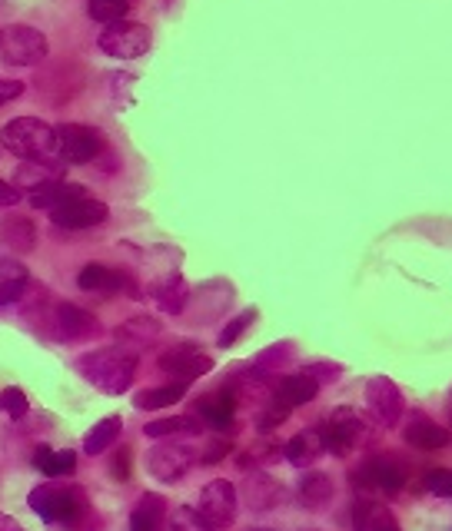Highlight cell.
I'll return each mask as SVG.
<instances>
[{
	"label": "cell",
	"mask_w": 452,
	"mask_h": 531,
	"mask_svg": "<svg viewBox=\"0 0 452 531\" xmlns=\"http://www.w3.org/2000/svg\"><path fill=\"white\" fill-rule=\"evenodd\" d=\"M27 502L40 522L67 531H80L90 515V498L84 488L74 482H60V478H50V482L37 485Z\"/></svg>",
	"instance_id": "cell-1"
},
{
	"label": "cell",
	"mask_w": 452,
	"mask_h": 531,
	"mask_svg": "<svg viewBox=\"0 0 452 531\" xmlns=\"http://www.w3.org/2000/svg\"><path fill=\"white\" fill-rule=\"evenodd\" d=\"M77 372L104 395H123L137 376V356L123 346H104L80 356Z\"/></svg>",
	"instance_id": "cell-2"
},
{
	"label": "cell",
	"mask_w": 452,
	"mask_h": 531,
	"mask_svg": "<svg viewBox=\"0 0 452 531\" xmlns=\"http://www.w3.org/2000/svg\"><path fill=\"white\" fill-rule=\"evenodd\" d=\"M323 432V445H326V455H336V458H346L359 452L363 445L373 442V422L366 419V412L353 409V405H339L330 415H326V422L320 425Z\"/></svg>",
	"instance_id": "cell-3"
},
{
	"label": "cell",
	"mask_w": 452,
	"mask_h": 531,
	"mask_svg": "<svg viewBox=\"0 0 452 531\" xmlns=\"http://www.w3.org/2000/svg\"><path fill=\"white\" fill-rule=\"evenodd\" d=\"M0 147L20 160H57L54 150V127H47L37 117H17L0 130Z\"/></svg>",
	"instance_id": "cell-4"
},
{
	"label": "cell",
	"mask_w": 452,
	"mask_h": 531,
	"mask_svg": "<svg viewBox=\"0 0 452 531\" xmlns=\"http://www.w3.org/2000/svg\"><path fill=\"white\" fill-rule=\"evenodd\" d=\"M50 54L47 37L30 24L0 27V60L7 67H37Z\"/></svg>",
	"instance_id": "cell-5"
},
{
	"label": "cell",
	"mask_w": 452,
	"mask_h": 531,
	"mask_svg": "<svg viewBox=\"0 0 452 531\" xmlns=\"http://www.w3.org/2000/svg\"><path fill=\"white\" fill-rule=\"evenodd\" d=\"M150 44L153 34L140 20H117V24H107L97 34V47L113 60H140L150 50Z\"/></svg>",
	"instance_id": "cell-6"
},
{
	"label": "cell",
	"mask_w": 452,
	"mask_h": 531,
	"mask_svg": "<svg viewBox=\"0 0 452 531\" xmlns=\"http://www.w3.org/2000/svg\"><path fill=\"white\" fill-rule=\"evenodd\" d=\"M353 485L363 488V492L396 495L406 488V465L393 455H366L353 468Z\"/></svg>",
	"instance_id": "cell-7"
},
{
	"label": "cell",
	"mask_w": 452,
	"mask_h": 531,
	"mask_svg": "<svg viewBox=\"0 0 452 531\" xmlns=\"http://www.w3.org/2000/svg\"><path fill=\"white\" fill-rule=\"evenodd\" d=\"M54 150L57 160L87 166L104 150V137L87 123H60V127H54Z\"/></svg>",
	"instance_id": "cell-8"
},
{
	"label": "cell",
	"mask_w": 452,
	"mask_h": 531,
	"mask_svg": "<svg viewBox=\"0 0 452 531\" xmlns=\"http://www.w3.org/2000/svg\"><path fill=\"white\" fill-rule=\"evenodd\" d=\"M197 462H200V452L193 449V445L180 442V439H160V445H153V449L147 452L150 475L160 478L163 485L180 482V478L187 475Z\"/></svg>",
	"instance_id": "cell-9"
},
{
	"label": "cell",
	"mask_w": 452,
	"mask_h": 531,
	"mask_svg": "<svg viewBox=\"0 0 452 531\" xmlns=\"http://www.w3.org/2000/svg\"><path fill=\"white\" fill-rule=\"evenodd\" d=\"M157 366L163 376H170V382H197L203 376H210L213 372V356H207L197 342H177V346H170L163 356L157 359Z\"/></svg>",
	"instance_id": "cell-10"
},
{
	"label": "cell",
	"mask_w": 452,
	"mask_h": 531,
	"mask_svg": "<svg viewBox=\"0 0 452 531\" xmlns=\"http://www.w3.org/2000/svg\"><path fill=\"white\" fill-rule=\"evenodd\" d=\"M197 512L207 518L213 528H230L240 515V492L226 478H213L210 485H203Z\"/></svg>",
	"instance_id": "cell-11"
},
{
	"label": "cell",
	"mask_w": 452,
	"mask_h": 531,
	"mask_svg": "<svg viewBox=\"0 0 452 531\" xmlns=\"http://www.w3.org/2000/svg\"><path fill=\"white\" fill-rule=\"evenodd\" d=\"M236 399L230 392H226V385H220V389H213L207 395H200L197 402H193V419H197L203 429H213V432H233L236 429Z\"/></svg>",
	"instance_id": "cell-12"
},
{
	"label": "cell",
	"mask_w": 452,
	"mask_h": 531,
	"mask_svg": "<svg viewBox=\"0 0 452 531\" xmlns=\"http://www.w3.org/2000/svg\"><path fill=\"white\" fill-rule=\"evenodd\" d=\"M47 319H50V339L57 342H84L97 332L94 312L80 309L74 303H57Z\"/></svg>",
	"instance_id": "cell-13"
},
{
	"label": "cell",
	"mask_w": 452,
	"mask_h": 531,
	"mask_svg": "<svg viewBox=\"0 0 452 531\" xmlns=\"http://www.w3.org/2000/svg\"><path fill=\"white\" fill-rule=\"evenodd\" d=\"M366 405L379 425L393 429L403 419V389L389 376H373L366 382Z\"/></svg>",
	"instance_id": "cell-14"
},
{
	"label": "cell",
	"mask_w": 452,
	"mask_h": 531,
	"mask_svg": "<svg viewBox=\"0 0 452 531\" xmlns=\"http://www.w3.org/2000/svg\"><path fill=\"white\" fill-rule=\"evenodd\" d=\"M77 286L84 289V293H97V296H113V293L140 296L137 293V283H133L130 273H123V269H113V266H104V263H87L77 273Z\"/></svg>",
	"instance_id": "cell-15"
},
{
	"label": "cell",
	"mask_w": 452,
	"mask_h": 531,
	"mask_svg": "<svg viewBox=\"0 0 452 531\" xmlns=\"http://www.w3.org/2000/svg\"><path fill=\"white\" fill-rule=\"evenodd\" d=\"M107 216H110L107 203L84 196V200H74V203H67V206H60V210L50 213V223L60 226V229H70V233H77V229H94L100 223H107Z\"/></svg>",
	"instance_id": "cell-16"
},
{
	"label": "cell",
	"mask_w": 452,
	"mask_h": 531,
	"mask_svg": "<svg viewBox=\"0 0 452 531\" xmlns=\"http://www.w3.org/2000/svg\"><path fill=\"white\" fill-rule=\"evenodd\" d=\"M449 439H452V435H449L446 425L433 422L423 412L409 415V422L403 429V442L409 445V449H416V452H439V449H446Z\"/></svg>",
	"instance_id": "cell-17"
},
{
	"label": "cell",
	"mask_w": 452,
	"mask_h": 531,
	"mask_svg": "<svg viewBox=\"0 0 452 531\" xmlns=\"http://www.w3.org/2000/svg\"><path fill=\"white\" fill-rule=\"evenodd\" d=\"M57 180H64V166L54 163V160H20V166L14 170V190L20 196H30V193H37V190H44L47 183H57Z\"/></svg>",
	"instance_id": "cell-18"
},
{
	"label": "cell",
	"mask_w": 452,
	"mask_h": 531,
	"mask_svg": "<svg viewBox=\"0 0 452 531\" xmlns=\"http://www.w3.org/2000/svg\"><path fill=\"white\" fill-rule=\"evenodd\" d=\"M190 293L193 289L180 273L163 276L150 286V299L157 303L160 312H167V316H183V312L190 309Z\"/></svg>",
	"instance_id": "cell-19"
},
{
	"label": "cell",
	"mask_w": 452,
	"mask_h": 531,
	"mask_svg": "<svg viewBox=\"0 0 452 531\" xmlns=\"http://www.w3.org/2000/svg\"><path fill=\"white\" fill-rule=\"evenodd\" d=\"M283 498H286L283 485L266 472H250L243 478V502L250 505L253 512H273Z\"/></svg>",
	"instance_id": "cell-20"
},
{
	"label": "cell",
	"mask_w": 452,
	"mask_h": 531,
	"mask_svg": "<svg viewBox=\"0 0 452 531\" xmlns=\"http://www.w3.org/2000/svg\"><path fill=\"white\" fill-rule=\"evenodd\" d=\"M326 455V445H323V432H320V425L316 429H303V432H296L290 442L283 445V458L290 462L293 468H313L320 458Z\"/></svg>",
	"instance_id": "cell-21"
},
{
	"label": "cell",
	"mask_w": 452,
	"mask_h": 531,
	"mask_svg": "<svg viewBox=\"0 0 452 531\" xmlns=\"http://www.w3.org/2000/svg\"><path fill=\"white\" fill-rule=\"evenodd\" d=\"M349 518H353V531H399L393 508L373 502V498H359Z\"/></svg>",
	"instance_id": "cell-22"
},
{
	"label": "cell",
	"mask_w": 452,
	"mask_h": 531,
	"mask_svg": "<svg viewBox=\"0 0 452 531\" xmlns=\"http://www.w3.org/2000/svg\"><path fill=\"white\" fill-rule=\"evenodd\" d=\"M30 286V273L20 259L0 256V306H14L24 299Z\"/></svg>",
	"instance_id": "cell-23"
},
{
	"label": "cell",
	"mask_w": 452,
	"mask_h": 531,
	"mask_svg": "<svg viewBox=\"0 0 452 531\" xmlns=\"http://www.w3.org/2000/svg\"><path fill=\"white\" fill-rule=\"evenodd\" d=\"M87 190L80 183H70V180H57V183H47L44 190H37V193H30L27 200L34 210H47V213H54L60 210V206H67V203H74V200H84Z\"/></svg>",
	"instance_id": "cell-24"
},
{
	"label": "cell",
	"mask_w": 452,
	"mask_h": 531,
	"mask_svg": "<svg viewBox=\"0 0 452 531\" xmlns=\"http://www.w3.org/2000/svg\"><path fill=\"white\" fill-rule=\"evenodd\" d=\"M316 392H320V385H316L306 372H293V376H283L280 382H273V395L280 402H286L290 409H300V405H310L316 399Z\"/></svg>",
	"instance_id": "cell-25"
},
{
	"label": "cell",
	"mask_w": 452,
	"mask_h": 531,
	"mask_svg": "<svg viewBox=\"0 0 452 531\" xmlns=\"http://www.w3.org/2000/svg\"><path fill=\"white\" fill-rule=\"evenodd\" d=\"M167 522V498L157 492L140 495L137 508L130 512V531H163Z\"/></svg>",
	"instance_id": "cell-26"
},
{
	"label": "cell",
	"mask_w": 452,
	"mask_h": 531,
	"mask_svg": "<svg viewBox=\"0 0 452 531\" xmlns=\"http://www.w3.org/2000/svg\"><path fill=\"white\" fill-rule=\"evenodd\" d=\"M333 478L326 475V472H310V468H306L303 472V478H300V485H296V498H300V505L303 508H323L326 502H330L333 498Z\"/></svg>",
	"instance_id": "cell-27"
},
{
	"label": "cell",
	"mask_w": 452,
	"mask_h": 531,
	"mask_svg": "<svg viewBox=\"0 0 452 531\" xmlns=\"http://www.w3.org/2000/svg\"><path fill=\"white\" fill-rule=\"evenodd\" d=\"M160 322L157 319H150V316H137V319H130L127 326H120L117 329V346L123 349H130L133 356L143 349V346H150L153 339L160 336Z\"/></svg>",
	"instance_id": "cell-28"
},
{
	"label": "cell",
	"mask_w": 452,
	"mask_h": 531,
	"mask_svg": "<svg viewBox=\"0 0 452 531\" xmlns=\"http://www.w3.org/2000/svg\"><path fill=\"white\" fill-rule=\"evenodd\" d=\"M203 425L193 419V415H170V419H157L150 425H143V435L153 442L160 439H190V435H200Z\"/></svg>",
	"instance_id": "cell-29"
},
{
	"label": "cell",
	"mask_w": 452,
	"mask_h": 531,
	"mask_svg": "<svg viewBox=\"0 0 452 531\" xmlns=\"http://www.w3.org/2000/svg\"><path fill=\"white\" fill-rule=\"evenodd\" d=\"M0 243L10 246L14 253H30L37 246V229L24 216H7V220H0Z\"/></svg>",
	"instance_id": "cell-30"
},
{
	"label": "cell",
	"mask_w": 452,
	"mask_h": 531,
	"mask_svg": "<svg viewBox=\"0 0 452 531\" xmlns=\"http://www.w3.org/2000/svg\"><path fill=\"white\" fill-rule=\"evenodd\" d=\"M187 389L190 385H183V382H167V385H160V389H143V392H137L133 405H137L140 412L170 409V405H177L183 395H187Z\"/></svg>",
	"instance_id": "cell-31"
},
{
	"label": "cell",
	"mask_w": 452,
	"mask_h": 531,
	"mask_svg": "<svg viewBox=\"0 0 452 531\" xmlns=\"http://www.w3.org/2000/svg\"><path fill=\"white\" fill-rule=\"evenodd\" d=\"M34 468L47 478H64L77 468V455L67 449L57 452V449H44V445H40V449L34 452Z\"/></svg>",
	"instance_id": "cell-32"
},
{
	"label": "cell",
	"mask_w": 452,
	"mask_h": 531,
	"mask_svg": "<svg viewBox=\"0 0 452 531\" xmlns=\"http://www.w3.org/2000/svg\"><path fill=\"white\" fill-rule=\"evenodd\" d=\"M120 432H123V419H120V415H107V419H100L94 429L84 435V452L87 455L107 452L110 445L120 439Z\"/></svg>",
	"instance_id": "cell-33"
},
{
	"label": "cell",
	"mask_w": 452,
	"mask_h": 531,
	"mask_svg": "<svg viewBox=\"0 0 452 531\" xmlns=\"http://www.w3.org/2000/svg\"><path fill=\"white\" fill-rule=\"evenodd\" d=\"M293 359H296V346H293V342H273L270 349H263L260 356L253 359V366L263 369L266 376H273V372H283Z\"/></svg>",
	"instance_id": "cell-34"
},
{
	"label": "cell",
	"mask_w": 452,
	"mask_h": 531,
	"mask_svg": "<svg viewBox=\"0 0 452 531\" xmlns=\"http://www.w3.org/2000/svg\"><path fill=\"white\" fill-rule=\"evenodd\" d=\"M256 319H260V309H256V306H250V309H243V312H240V316H233V319H230V322H226V326L220 329V339H217V346H220V349H233V346H236V342H240V339H243V332H246V329H250Z\"/></svg>",
	"instance_id": "cell-35"
},
{
	"label": "cell",
	"mask_w": 452,
	"mask_h": 531,
	"mask_svg": "<svg viewBox=\"0 0 452 531\" xmlns=\"http://www.w3.org/2000/svg\"><path fill=\"white\" fill-rule=\"evenodd\" d=\"M130 0H87V14L97 20V24H117V20H127Z\"/></svg>",
	"instance_id": "cell-36"
},
{
	"label": "cell",
	"mask_w": 452,
	"mask_h": 531,
	"mask_svg": "<svg viewBox=\"0 0 452 531\" xmlns=\"http://www.w3.org/2000/svg\"><path fill=\"white\" fill-rule=\"evenodd\" d=\"M290 405L286 402H280L276 395H270V399L263 402V409H260V415H256V429L260 432H273L276 425H283L286 419H290Z\"/></svg>",
	"instance_id": "cell-37"
},
{
	"label": "cell",
	"mask_w": 452,
	"mask_h": 531,
	"mask_svg": "<svg viewBox=\"0 0 452 531\" xmlns=\"http://www.w3.org/2000/svg\"><path fill=\"white\" fill-rule=\"evenodd\" d=\"M170 531H217V528H213L197 508L180 505V508H173V515H170Z\"/></svg>",
	"instance_id": "cell-38"
},
{
	"label": "cell",
	"mask_w": 452,
	"mask_h": 531,
	"mask_svg": "<svg viewBox=\"0 0 452 531\" xmlns=\"http://www.w3.org/2000/svg\"><path fill=\"white\" fill-rule=\"evenodd\" d=\"M0 412H4L10 422L24 419V415L30 412V402H27L24 389H17V385H7V389H0Z\"/></svg>",
	"instance_id": "cell-39"
},
{
	"label": "cell",
	"mask_w": 452,
	"mask_h": 531,
	"mask_svg": "<svg viewBox=\"0 0 452 531\" xmlns=\"http://www.w3.org/2000/svg\"><path fill=\"white\" fill-rule=\"evenodd\" d=\"M110 478L113 482H130L133 478V452H130V445H120L117 452H113L110 458Z\"/></svg>",
	"instance_id": "cell-40"
},
{
	"label": "cell",
	"mask_w": 452,
	"mask_h": 531,
	"mask_svg": "<svg viewBox=\"0 0 452 531\" xmlns=\"http://www.w3.org/2000/svg\"><path fill=\"white\" fill-rule=\"evenodd\" d=\"M303 372L323 389V385H330V382H336L339 376H343V366H336V362H310Z\"/></svg>",
	"instance_id": "cell-41"
},
{
	"label": "cell",
	"mask_w": 452,
	"mask_h": 531,
	"mask_svg": "<svg viewBox=\"0 0 452 531\" xmlns=\"http://www.w3.org/2000/svg\"><path fill=\"white\" fill-rule=\"evenodd\" d=\"M426 488L439 498H452V468H433V472H426Z\"/></svg>",
	"instance_id": "cell-42"
},
{
	"label": "cell",
	"mask_w": 452,
	"mask_h": 531,
	"mask_svg": "<svg viewBox=\"0 0 452 531\" xmlns=\"http://www.w3.org/2000/svg\"><path fill=\"white\" fill-rule=\"evenodd\" d=\"M230 449H233V445H230V442H226V439H217V442H210V449L200 455V462H203V465H217V462H223V458H226V455H230Z\"/></svg>",
	"instance_id": "cell-43"
},
{
	"label": "cell",
	"mask_w": 452,
	"mask_h": 531,
	"mask_svg": "<svg viewBox=\"0 0 452 531\" xmlns=\"http://www.w3.org/2000/svg\"><path fill=\"white\" fill-rule=\"evenodd\" d=\"M20 93H24V83H20V80H4V77H0V107H4V103H10V100H17Z\"/></svg>",
	"instance_id": "cell-44"
},
{
	"label": "cell",
	"mask_w": 452,
	"mask_h": 531,
	"mask_svg": "<svg viewBox=\"0 0 452 531\" xmlns=\"http://www.w3.org/2000/svg\"><path fill=\"white\" fill-rule=\"evenodd\" d=\"M20 203V193L14 190V183L0 180V210H7V206H17Z\"/></svg>",
	"instance_id": "cell-45"
},
{
	"label": "cell",
	"mask_w": 452,
	"mask_h": 531,
	"mask_svg": "<svg viewBox=\"0 0 452 531\" xmlns=\"http://www.w3.org/2000/svg\"><path fill=\"white\" fill-rule=\"evenodd\" d=\"M0 531H24V525H20L17 518H10V515L0 512Z\"/></svg>",
	"instance_id": "cell-46"
},
{
	"label": "cell",
	"mask_w": 452,
	"mask_h": 531,
	"mask_svg": "<svg viewBox=\"0 0 452 531\" xmlns=\"http://www.w3.org/2000/svg\"><path fill=\"white\" fill-rule=\"evenodd\" d=\"M253 531H270V528H253Z\"/></svg>",
	"instance_id": "cell-47"
},
{
	"label": "cell",
	"mask_w": 452,
	"mask_h": 531,
	"mask_svg": "<svg viewBox=\"0 0 452 531\" xmlns=\"http://www.w3.org/2000/svg\"><path fill=\"white\" fill-rule=\"evenodd\" d=\"M449 425H452V412H449Z\"/></svg>",
	"instance_id": "cell-48"
}]
</instances>
